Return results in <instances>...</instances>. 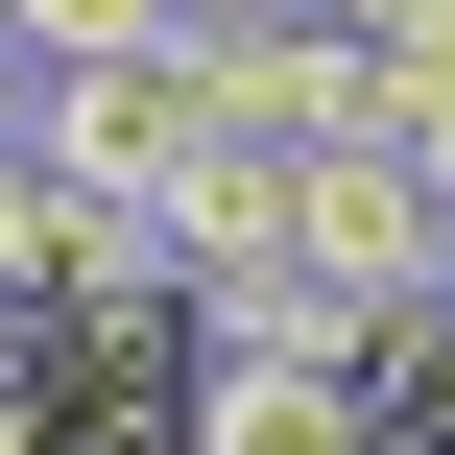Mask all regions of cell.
Here are the masks:
<instances>
[{"instance_id":"cell-1","label":"cell","mask_w":455,"mask_h":455,"mask_svg":"<svg viewBox=\"0 0 455 455\" xmlns=\"http://www.w3.org/2000/svg\"><path fill=\"white\" fill-rule=\"evenodd\" d=\"M24 144H48V192H144V216H168V168H192L216 120H192L168 48H72V72H24Z\"/></svg>"},{"instance_id":"cell-2","label":"cell","mask_w":455,"mask_h":455,"mask_svg":"<svg viewBox=\"0 0 455 455\" xmlns=\"http://www.w3.org/2000/svg\"><path fill=\"white\" fill-rule=\"evenodd\" d=\"M168 455H384V408H360V360L192 336V360H168Z\"/></svg>"},{"instance_id":"cell-3","label":"cell","mask_w":455,"mask_h":455,"mask_svg":"<svg viewBox=\"0 0 455 455\" xmlns=\"http://www.w3.org/2000/svg\"><path fill=\"white\" fill-rule=\"evenodd\" d=\"M288 240H312L336 288H408V264H455V192L408 144H288Z\"/></svg>"},{"instance_id":"cell-4","label":"cell","mask_w":455,"mask_h":455,"mask_svg":"<svg viewBox=\"0 0 455 455\" xmlns=\"http://www.w3.org/2000/svg\"><path fill=\"white\" fill-rule=\"evenodd\" d=\"M288 240V144H192L168 168V264H264Z\"/></svg>"},{"instance_id":"cell-5","label":"cell","mask_w":455,"mask_h":455,"mask_svg":"<svg viewBox=\"0 0 455 455\" xmlns=\"http://www.w3.org/2000/svg\"><path fill=\"white\" fill-rule=\"evenodd\" d=\"M0 48H24V72H72V48H168V0H0Z\"/></svg>"},{"instance_id":"cell-6","label":"cell","mask_w":455,"mask_h":455,"mask_svg":"<svg viewBox=\"0 0 455 455\" xmlns=\"http://www.w3.org/2000/svg\"><path fill=\"white\" fill-rule=\"evenodd\" d=\"M48 216H72V192H48V144H0V312L48 288Z\"/></svg>"},{"instance_id":"cell-7","label":"cell","mask_w":455,"mask_h":455,"mask_svg":"<svg viewBox=\"0 0 455 455\" xmlns=\"http://www.w3.org/2000/svg\"><path fill=\"white\" fill-rule=\"evenodd\" d=\"M336 24H360V48H455V0H336Z\"/></svg>"},{"instance_id":"cell-8","label":"cell","mask_w":455,"mask_h":455,"mask_svg":"<svg viewBox=\"0 0 455 455\" xmlns=\"http://www.w3.org/2000/svg\"><path fill=\"white\" fill-rule=\"evenodd\" d=\"M168 24H264V0H168Z\"/></svg>"},{"instance_id":"cell-9","label":"cell","mask_w":455,"mask_h":455,"mask_svg":"<svg viewBox=\"0 0 455 455\" xmlns=\"http://www.w3.org/2000/svg\"><path fill=\"white\" fill-rule=\"evenodd\" d=\"M408 455H455V408H432V432H408Z\"/></svg>"}]
</instances>
